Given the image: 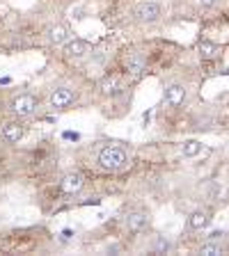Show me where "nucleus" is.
<instances>
[{
    "mask_svg": "<svg viewBox=\"0 0 229 256\" xmlns=\"http://www.w3.org/2000/svg\"><path fill=\"white\" fill-rule=\"evenodd\" d=\"M186 87L179 85V82H172V85L165 87V103L170 108H179L183 106V101H186Z\"/></svg>",
    "mask_w": 229,
    "mask_h": 256,
    "instance_id": "nucleus-9",
    "label": "nucleus"
},
{
    "mask_svg": "<svg viewBox=\"0 0 229 256\" xmlns=\"http://www.w3.org/2000/svg\"><path fill=\"white\" fill-rule=\"evenodd\" d=\"M74 101H76V94L69 87H55L51 92V96H48V106L53 110H67V108L74 106Z\"/></svg>",
    "mask_w": 229,
    "mask_h": 256,
    "instance_id": "nucleus-4",
    "label": "nucleus"
},
{
    "mask_svg": "<svg viewBox=\"0 0 229 256\" xmlns=\"http://www.w3.org/2000/svg\"><path fill=\"white\" fill-rule=\"evenodd\" d=\"M224 236V231H211V234H208V240H220Z\"/></svg>",
    "mask_w": 229,
    "mask_h": 256,
    "instance_id": "nucleus-19",
    "label": "nucleus"
},
{
    "mask_svg": "<svg viewBox=\"0 0 229 256\" xmlns=\"http://www.w3.org/2000/svg\"><path fill=\"white\" fill-rule=\"evenodd\" d=\"M37 108H39V98L35 94H30V92L14 96L12 103H10V112L14 114V117H19V119L32 117V114L37 112Z\"/></svg>",
    "mask_w": 229,
    "mask_h": 256,
    "instance_id": "nucleus-2",
    "label": "nucleus"
},
{
    "mask_svg": "<svg viewBox=\"0 0 229 256\" xmlns=\"http://www.w3.org/2000/svg\"><path fill=\"white\" fill-rule=\"evenodd\" d=\"M106 252H108V254H117V252H119V245H110Z\"/></svg>",
    "mask_w": 229,
    "mask_h": 256,
    "instance_id": "nucleus-20",
    "label": "nucleus"
},
{
    "mask_svg": "<svg viewBox=\"0 0 229 256\" xmlns=\"http://www.w3.org/2000/svg\"><path fill=\"white\" fill-rule=\"evenodd\" d=\"M211 224V210L206 208H199V210H192L190 218H188V229L190 231H202Z\"/></svg>",
    "mask_w": 229,
    "mask_h": 256,
    "instance_id": "nucleus-11",
    "label": "nucleus"
},
{
    "mask_svg": "<svg viewBox=\"0 0 229 256\" xmlns=\"http://www.w3.org/2000/svg\"><path fill=\"white\" fill-rule=\"evenodd\" d=\"M99 90H101L103 96H117V94H122V82H119L117 76L108 74L99 80Z\"/></svg>",
    "mask_w": 229,
    "mask_h": 256,
    "instance_id": "nucleus-13",
    "label": "nucleus"
},
{
    "mask_svg": "<svg viewBox=\"0 0 229 256\" xmlns=\"http://www.w3.org/2000/svg\"><path fill=\"white\" fill-rule=\"evenodd\" d=\"M172 250V245H170V240L167 238H156V245H154V254H167V252Z\"/></svg>",
    "mask_w": 229,
    "mask_h": 256,
    "instance_id": "nucleus-17",
    "label": "nucleus"
},
{
    "mask_svg": "<svg viewBox=\"0 0 229 256\" xmlns=\"http://www.w3.org/2000/svg\"><path fill=\"white\" fill-rule=\"evenodd\" d=\"M83 188H85V176L80 174V172H69V174H64V178L60 181V190H62L64 194H69V197H76Z\"/></svg>",
    "mask_w": 229,
    "mask_h": 256,
    "instance_id": "nucleus-5",
    "label": "nucleus"
},
{
    "mask_svg": "<svg viewBox=\"0 0 229 256\" xmlns=\"http://www.w3.org/2000/svg\"><path fill=\"white\" fill-rule=\"evenodd\" d=\"M71 37H74V34H71V30L64 26V23H53V26H48V30H46V39L51 46H64Z\"/></svg>",
    "mask_w": 229,
    "mask_h": 256,
    "instance_id": "nucleus-6",
    "label": "nucleus"
},
{
    "mask_svg": "<svg viewBox=\"0 0 229 256\" xmlns=\"http://www.w3.org/2000/svg\"><path fill=\"white\" fill-rule=\"evenodd\" d=\"M199 5H202V10H211L215 5V0H199Z\"/></svg>",
    "mask_w": 229,
    "mask_h": 256,
    "instance_id": "nucleus-18",
    "label": "nucleus"
},
{
    "mask_svg": "<svg viewBox=\"0 0 229 256\" xmlns=\"http://www.w3.org/2000/svg\"><path fill=\"white\" fill-rule=\"evenodd\" d=\"M92 53V44L85 42V39H74L71 37L69 42L64 44V55L69 60H80V58H85V55Z\"/></svg>",
    "mask_w": 229,
    "mask_h": 256,
    "instance_id": "nucleus-7",
    "label": "nucleus"
},
{
    "mask_svg": "<svg viewBox=\"0 0 229 256\" xmlns=\"http://www.w3.org/2000/svg\"><path fill=\"white\" fill-rule=\"evenodd\" d=\"M147 224H149V215L144 213V210H133V213L126 215V229L131 231V234L142 231Z\"/></svg>",
    "mask_w": 229,
    "mask_h": 256,
    "instance_id": "nucleus-12",
    "label": "nucleus"
},
{
    "mask_svg": "<svg viewBox=\"0 0 229 256\" xmlns=\"http://www.w3.org/2000/svg\"><path fill=\"white\" fill-rule=\"evenodd\" d=\"M199 254H204V256H220V254H222V247L218 245V240H208V242H204V245L199 247Z\"/></svg>",
    "mask_w": 229,
    "mask_h": 256,
    "instance_id": "nucleus-16",
    "label": "nucleus"
},
{
    "mask_svg": "<svg viewBox=\"0 0 229 256\" xmlns=\"http://www.w3.org/2000/svg\"><path fill=\"white\" fill-rule=\"evenodd\" d=\"M160 14H163V7L156 2V0H144V2H140L138 7H135V18H138L140 23H156L160 18Z\"/></svg>",
    "mask_w": 229,
    "mask_h": 256,
    "instance_id": "nucleus-3",
    "label": "nucleus"
},
{
    "mask_svg": "<svg viewBox=\"0 0 229 256\" xmlns=\"http://www.w3.org/2000/svg\"><path fill=\"white\" fill-rule=\"evenodd\" d=\"M99 165L108 172H122L128 167V151L122 144H108L99 151Z\"/></svg>",
    "mask_w": 229,
    "mask_h": 256,
    "instance_id": "nucleus-1",
    "label": "nucleus"
},
{
    "mask_svg": "<svg viewBox=\"0 0 229 256\" xmlns=\"http://www.w3.org/2000/svg\"><path fill=\"white\" fill-rule=\"evenodd\" d=\"M126 74L131 80H140L144 74H147V60L140 53H131L126 58Z\"/></svg>",
    "mask_w": 229,
    "mask_h": 256,
    "instance_id": "nucleus-8",
    "label": "nucleus"
},
{
    "mask_svg": "<svg viewBox=\"0 0 229 256\" xmlns=\"http://www.w3.org/2000/svg\"><path fill=\"white\" fill-rule=\"evenodd\" d=\"M23 135H26V126L21 122H10L3 126V140L7 144H19L23 140Z\"/></svg>",
    "mask_w": 229,
    "mask_h": 256,
    "instance_id": "nucleus-10",
    "label": "nucleus"
},
{
    "mask_svg": "<svg viewBox=\"0 0 229 256\" xmlns=\"http://www.w3.org/2000/svg\"><path fill=\"white\" fill-rule=\"evenodd\" d=\"M199 151H202V144H199L197 140H186V142H183V146H181L183 158H195Z\"/></svg>",
    "mask_w": 229,
    "mask_h": 256,
    "instance_id": "nucleus-15",
    "label": "nucleus"
},
{
    "mask_svg": "<svg viewBox=\"0 0 229 256\" xmlns=\"http://www.w3.org/2000/svg\"><path fill=\"white\" fill-rule=\"evenodd\" d=\"M197 50H199V58L202 60H215V58H220V53H222V48L213 42H199Z\"/></svg>",
    "mask_w": 229,
    "mask_h": 256,
    "instance_id": "nucleus-14",
    "label": "nucleus"
}]
</instances>
